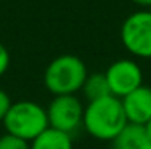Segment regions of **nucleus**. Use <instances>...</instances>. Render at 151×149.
<instances>
[{"mask_svg": "<svg viewBox=\"0 0 151 149\" xmlns=\"http://www.w3.org/2000/svg\"><path fill=\"white\" fill-rule=\"evenodd\" d=\"M82 93L87 98V101H95V99L109 96V85H108V80L105 77V72H95V74H88L87 80L84 82V87H82Z\"/></svg>", "mask_w": 151, "mask_h": 149, "instance_id": "10", "label": "nucleus"}, {"mask_svg": "<svg viewBox=\"0 0 151 149\" xmlns=\"http://www.w3.org/2000/svg\"><path fill=\"white\" fill-rule=\"evenodd\" d=\"M127 123L122 101L113 95L85 104L82 127L95 140L113 143Z\"/></svg>", "mask_w": 151, "mask_h": 149, "instance_id": "1", "label": "nucleus"}, {"mask_svg": "<svg viewBox=\"0 0 151 149\" xmlns=\"http://www.w3.org/2000/svg\"><path fill=\"white\" fill-rule=\"evenodd\" d=\"M0 149H31V143L10 133H3L0 136Z\"/></svg>", "mask_w": 151, "mask_h": 149, "instance_id": "11", "label": "nucleus"}, {"mask_svg": "<svg viewBox=\"0 0 151 149\" xmlns=\"http://www.w3.org/2000/svg\"><path fill=\"white\" fill-rule=\"evenodd\" d=\"M121 42L137 58H151V10H140L124 19L121 26Z\"/></svg>", "mask_w": 151, "mask_h": 149, "instance_id": "4", "label": "nucleus"}, {"mask_svg": "<svg viewBox=\"0 0 151 149\" xmlns=\"http://www.w3.org/2000/svg\"><path fill=\"white\" fill-rule=\"evenodd\" d=\"M45 109L50 128L73 135L82 127L85 106L77 95L53 96Z\"/></svg>", "mask_w": 151, "mask_h": 149, "instance_id": "5", "label": "nucleus"}, {"mask_svg": "<svg viewBox=\"0 0 151 149\" xmlns=\"http://www.w3.org/2000/svg\"><path fill=\"white\" fill-rule=\"evenodd\" d=\"M145 130H146V135H148V140L151 141V119L148 120V123L145 125Z\"/></svg>", "mask_w": 151, "mask_h": 149, "instance_id": "15", "label": "nucleus"}, {"mask_svg": "<svg viewBox=\"0 0 151 149\" xmlns=\"http://www.w3.org/2000/svg\"><path fill=\"white\" fill-rule=\"evenodd\" d=\"M105 77L113 96L122 99L143 85V71L134 59L122 58L111 63L105 71Z\"/></svg>", "mask_w": 151, "mask_h": 149, "instance_id": "6", "label": "nucleus"}, {"mask_svg": "<svg viewBox=\"0 0 151 149\" xmlns=\"http://www.w3.org/2000/svg\"><path fill=\"white\" fill-rule=\"evenodd\" d=\"M150 143L148 135L143 125L127 123L122 132L114 138L113 149H143Z\"/></svg>", "mask_w": 151, "mask_h": 149, "instance_id": "8", "label": "nucleus"}, {"mask_svg": "<svg viewBox=\"0 0 151 149\" xmlns=\"http://www.w3.org/2000/svg\"><path fill=\"white\" fill-rule=\"evenodd\" d=\"M2 123L5 133L31 143L48 128L47 109L31 99L13 101Z\"/></svg>", "mask_w": 151, "mask_h": 149, "instance_id": "3", "label": "nucleus"}, {"mask_svg": "<svg viewBox=\"0 0 151 149\" xmlns=\"http://www.w3.org/2000/svg\"><path fill=\"white\" fill-rule=\"evenodd\" d=\"M129 123L145 127L151 119V87L142 85L121 99Z\"/></svg>", "mask_w": 151, "mask_h": 149, "instance_id": "7", "label": "nucleus"}, {"mask_svg": "<svg viewBox=\"0 0 151 149\" xmlns=\"http://www.w3.org/2000/svg\"><path fill=\"white\" fill-rule=\"evenodd\" d=\"M10 63H12V56H10V51L5 45L0 42V77L8 71Z\"/></svg>", "mask_w": 151, "mask_h": 149, "instance_id": "12", "label": "nucleus"}, {"mask_svg": "<svg viewBox=\"0 0 151 149\" xmlns=\"http://www.w3.org/2000/svg\"><path fill=\"white\" fill-rule=\"evenodd\" d=\"M31 149H74L73 135L58 132L48 127L42 135L31 141Z\"/></svg>", "mask_w": 151, "mask_h": 149, "instance_id": "9", "label": "nucleus"}, {"mask_svg": "<svg viewBox=\"0 0 151 149\" xmlns=\"http://www.w3.org/2000/svg\"><path fill=\"white\" fill-rule=\"evenodd\" d=\"M143 149H151V141H150V143H148V144H146V146H145V148H143Z\"/></svg>", "mask_w": 151, "mask_h": 149, "instance_id": "16", "label": "nucleus"}, {"mask_svg": "<svg viewBox=\"0 0 151 149\" xmlns=\"http://www.w3.org/2000/svg\"><path fill=\"white\" fill-rule=\"evenodd\" d=\"M88 77L85 63L76 55H60L48 63L44 72V85L53 96L76 95Z\"/></svg>", "mask_w": 151, "mask_h": 149, "instance_id": "2", "label": "nucleus"}, {"mask_svg": "<svg viewBox=\"0 0 151 149\" xmlns=\"http://www.w3.org/2000/svg\"><path fill=\"white\" fill-rule=\"evenodd\" d=\"M12 104H13V101L10 98V95L3 88H0V123L3 122V119H5V115H6V112H8Z\"/></svg>", "mask_w": 151, "mask_h": 149, "instance_id": "13", "label": "nucleus"}, {"mask_svg": "<svg viewBox=\"0 0 151 149\" xmlns=\"http://www.w3.org/2000/svg\"><path fill=\"white\" fill-rule=\"evenodd\" d=\"M134 3L140 6H146V8H151V0H132Z\"/></svg>", "mask_w": 151, "mask_h": 149, "instance_id": "14", "label": "nucleus"}]
</instances>
